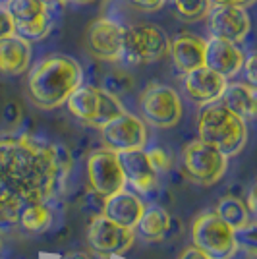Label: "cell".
Segmentation results:
<instances>
[{
	"instance_id": "obj_1",
	"label": "cell",
	"mask_w": 257,
	"mask_h": 259,
	"mask_svg": "<svg viewBox=\"0 0 257 259\" xmlns=\"http://www.w3.org/2000/svg\"><path fill=\"white\" fill-rule=\"evenodd\" d=\"M72 166L66 147L43 143L29 136L16 138L8 170L0 180V188L8 190L22 205L45 203Z\"/></svg>"
},
{
	"instance_id": "obj_2",
	"label": "cell",
	"mask_w": 257,
	"mask_h": 259,
	"mask_svg": "<svg viewBox=\"0 0 257 259\" xmlns=\"http://www.w3.org/2000/svg\"><path fill=\"white\" fill-rule=\"evenodd\" d=\"M83 70L72 56L51 54L33 66L27 77V93L33 105L43 110L64 105L77 85H81Z\"/></svg>"
},
{
	"instance_id": "obj_3",
	"label": "cell",
	"mask_w": 257,
	"mask_h": 259,
	"mask_svg": "<svg viewBox=\"0 0 257 259\" xmlns=\"http://www.w3.org/2000/svg\"><path fill=\"white\" fill-rule=\"evenodd\" d=\"M197 132L199 140L219 149L226 157L242 153L247 143L246 120L226 108L221 101L203 105L197 118Z\"/></svg>"
},
{
	"instance_id": "obj_4",
	"label": "cell",
	"mask_w": 257,
	"mask_h": 259,
	"mask_svg": "<svg viewBox=\"0 0 257 259\" xmlns=\"http://www.w3.org/2000/svg\"><path fill=\"white\" fill-rule=\"evenodd\" d=\"M66 107L72 116L93 128H103L107 122L126 112L118 95L95 85H77L66 99Z\"/></svg>"
},
{
	"instance_id": "obj_5",
	"label": "cell",
	"mask_w": 257,
	"mask_h": 259,
	"mask_svg": "<svg viewBox=\"0 0 257 259\" xmlns=\"http://www.w3.org/2000/svg\"><path fill=\"white\" fill-rule=\"evenodd\" d=\"M193 246L211 259H230L238 251L236 230L217 213H201L192 225Z\"/></svg>"
},
{
	"instance_id": "obj_6",
	"label": "cell",
	"mask_w": 257,
	"mask_h": 259,
	"mask_svg": "<svg viewBox=\"0 0 257 259\" xmlns=\"http://www.w3.org/2000/svg\"><path fill=\"white\" fill-rule=\"evenodd\" d=\"M170 49V39L155 23H138L126 27L122 58L130 64H153L164 58Z\"/></svg>"
},
{
	"instance_id": "obj_7",
	"label": "cell",
	"mask_w": 257,
	"mask_h": 259,
	"mask_svg": "<svg viewBox=\"0 0 257 259\" xmlns=\"http://www.w3.org/2000/svg\"><path fill=\"white\" fill-rule=\"evenodd\" d=\"M186 176L199 186H213L228 168V157L201 140L190 141L182 153Z\"/></svg>"
},
{
	"instance_id": "obj_8",
	"label": "cell",
	"mask_w": 257,
	"mask_h": 259,
	"mask_svg": "<svg viewBox=\"0 0 257 259\" xmlns=\"http://www.w3.org/2000/svg\"><path fill=\"white\" fill-rule=\"evenodd\" d=\"M140 110L143 120L155 128H174L182 120V99L164 83H151L140 97Z\"/></svg>"
},
{
	"instance_id": "obj_9",
	"label": "cell",
	"mask_w": 257,
	"mask_h": 259,
	"mask_svg": "<svg viewBox=\"0 0 257 259\" xmlns=\"http://www.w3.org/2000/svg\"><path fill=\"white\" fill-rule=\"evenodd\" d=\"M87 182L91 192H95L101 197L124 190L126 176L118 161V153L108 147L91 153L87 159Z\"/></svg>"
},
{
	"instance_id": "obj_10",
	"label": "cell",
	"mask_w": 257,
	"mask_h": 259,
	"mask_svg": "<svg viewBox=\"0 0 257 259\" xmlns=\"http://www.w3.org/2000/svg\"><path fill=\"white\" fill-rule=\"evenodd\" d=\"M136 242V228L114 225L103 215L95 217L87 228V244L101 257H112L126 253Z\"/></svg>"
},
{
	"instance_id": "obj_11",
	"label": "cell",
	"mask_w": 257,
	"mask_h": 259,
	"mask_svg": "<svg viewBox=\"0 0 257 259\" xmlns=\"http://www.w3.org/2000/svg\"><path fill=\"white\" fill-rule=\"evenodd\" d=\"M14 33L25 41H41L51 31L49 6L41 0H12L8 4Z\"/></svg>"
},
{
	"instance_id": "obj_12",
	"label": "cell",
	"mask_w": 257,
	"mask_h": 259,
	"mask_svg": "<svg viewBox=\"0 0 257 259\" xmlns=\"http://www.w3.org/2000/svg\"><path fill=\"white\" fill-rule=\"evenodd\" d=\"M101 130L103 141L112 151H130L143 149L147 143V126L145 122L130 112H122L120 116L107 122Z\"/></svg>"
},
{
	"instance_id": "obj_13",
	"label": "cell",
	"mask_w": 257,
	"mask_h": 259,
	"mask_svg": "<svg viewBox=\"0 0 257 259\" xmlns=\"http://www.w3.org/2000/svg\"><path fill=\"white\" fill-rule=\"evenodd\" d=\"M205 18L213 37H221L232 43H242L251 29V22L244 6L215 4Z\"/></svg>"
},
{
	"instance_id": "obj_14",
	"label": "cell",
	"mask_w": 257,
	"mask_h": 259,
	"mask_svg": "<svg viewBox=\"0 0 257 259\" xmlns=\"http://www.w3.org/2000/svg\"><path fill=\"white\" fill-rule=\"evenodd\" d=\"M126 27L116 20L99 18L87 29V47L99 60L116 62L122 58Z\"/></svg>"
},
{
	"instance_id": "obj_15",
	"label": "cell",
	"mask_w": 257,
	"mask_h": 259,
	"mask_svg": "<svg viewBox=\"0 0 257 259\" xmlns=\"http://www.w3.org/2000/svg\"><path fill=\"white\" fill-rule=\"evenodd\" d=\"M244 60L246 54L238 47V43L221 37H211L209 41H205V66L226 79L234 77L242 70Z\"/></svg>"
},
{
	"instance_id": "obj_16",
	"label": "cell",
	"mask_w": 257,
	"mask_h": 259,
	"mask_svg": "<svg viewBox=\"0 0 257 259\" xmlns=\"http://www.w3.org/2000/svg\"><path fill=\"white\" fill-rule=\"evenodd\" d=\"M225 87L226 77L213 72L207 66H199L192 72L184 74V89H186L188 97L195 103H201V105L219 101Z\"/></svg>"
},
{
	"instance_id": "obj_17",
	"label": "cell",
	"mask_w": 257,
	"mask_h": 259,
	"mask_svg": "<svg viewBox=\"0 0 257 259\" xmlns=\"http://www.w3.org/2000/svg\"><path fill=\"white\" fill-rule=\"evenodd\" d=\"M118 161L122 164L126 182L132 184L134 190H138L141 194H147L157 186V170L153 168L147 151H143V149L120 151Z\"/></svg>"
},
{
	"instance_id": "obj_18",
	"label": "cell",
	"mask_w": 257,
	"mask_h": 259,
	"mask_svg": "<svg viewBox=\"0 0 257 259\" xmlns=\"http://www.w3.org/2000/svg\"><path fill=\"white\" fill-rule=\"evenodd\" d=\"M145 211V205L140 197L132 192L120 190L116 194L107 195L103 201V213L101 215L112 221L114 225L126 228H136L141 215Z\"/></svg>"
},
{
	"instance_id": "obj_19",
	"label": "cell",
	"mask_w": 257,
	"mask_h": 259,
	"mask_svg": "<svg viewBox=\"0 0 257 259\" xmlns=\"http://www.w3.org/2000/svg\"><path fill=\"white\" fill-rule=\"evenodd\" d=\"M31 62V43L20 35L0 39V72L6 76H20Z\"/></svg>"
},
{
	"instance_id": "obj_20",
	"label": "cell",
	"mask_w": 257,
	"mask_h": 259,
	"mask_svg": "<svg viewBox=\"0 0 257 259\" xmlns=\"http://www.w3.org/2000/svg\"><path fill=\"white\" fill-rule=\"evenodd\" d=\"M168 53L178 72L188 74L199 66H205V41L195 35H178L170 43Z\"/></svg>"
},
{
	"instance_id": "obj_21",
	"label": "cell",
	"mask_w": 257,
	"mask_h": 259,
	"mask_svg": "<svg viewBox=\"0 0 257 259\" xmlns=\"http://www.w3.org/2000/svg\"><path fill=\"white\" fill-rule=\"evenodd\" d=\"M226 108H230L240 118L251 120L257 110L255 87L249 83H226L223 95L219 99Z\"/></svg>"
},
{
	"instance_id": "obj_22",
	"label": "cell",
	"mask_w": 257,
	"mask_h": 259,
	"mask_svg": "<svg viewBox=\"0 0 257 259\" xmlns=\"http://www.w3.org/2000/svg\"><path fill=\"white\" fill-rule=\"evenodd\" d=\"M215 213L221 217L225 223H228L236 232H246L247 228L253 225L251 213L247 211L246 203L236 195H225L219 201Z\"/></svg>"
},
{
	"instance_id": "obj_23",
	"label": "cell",
	"mask_w": 257,
	"mask_h": 259,
	"mask_svg": "<svg viewBox=\"0 0 257 259\" xmlns=\"http://www.w3.org/2000/svg\"><path fill=\"white\" fill-rule=\"evenodd\" d=\"M136 228L147 242H159L166 236V232L170 228V217L162 207H149L143 211Z\"/></svg>"
},
{
	"instance_id": "obj_24",
	"label": "cell",
	"mask_w": 257,
	"mask_h": 259,
	"mask_svg": "<svg viewBox=\"0 0 257 259\" xmlns=\"http://www.w3.org/2000/svg\"><path fill=\"white\" fill-rule=\"evenodd\" d=\"M18 223L29 232H43L53 223V213L45 203H27L18 213Z\"/></svg>"
},
{
	"instance_id": "obj_25",
	"label": "cell",
	"mask_w": 257,
	"mask_h": 259,
	"mask_svg": "<svg viewBox=\"0 0 257 259\" xmlns=\"http://www.w3.org/2000/svg\"><path fill=\"white\" fill-rule=\"evenodd\" d=\"M176 16L184 22H197L207 16L211 0H170Z\"/></svg>"
},
{
	"instance_id": "obj_26",
	"label": "cell",
	"mask_w": 257,
	"mask_h": 259,
	"mask_svg": "<svg viewBox=\"0 0 257 259\" xmlns=\"http://www.w3.org/2000/svg\"><path fill=\"white\" fill-rule=\"evenodd\" d=\"M147 155H149L151 164H153L155 170H168V168H170V157L164 153V149L155 147V149H151Z\"/></svg>"
},
{
	"instance_id": "obj_27",
	"label": "cell",
	"mask_w": 257,
	"mask_h": 259,
	"mask_svg": "<svg viewBox=\"0 0 257 259\" xmlns=\"http://www.w3.org/2000/svg\"><path fill=\"white\" fill-rule=\"evenodd\" d=\"M14 35V25H12V18L8 8H0V39Z\"/></svg>"
},
{
	"instance_id": "obj_28",
	"label": "cell",
	"mask_w": 257,
	"mask_h": 259,
	"mask_svg": "<svg viewBox=\"0 0 257 259\" xmlns=\"http://www.w3.org/2000/svg\"><path fill=\"white\" fill-rule=\"evenodd\" d=\"M242 70L246 72V77H247V83L249 85H257V74H255V54H251L249 58L244 60V66H242Z\"/></svg>"
},
{
	"instance_id": "obj_29",
	"label": "cell",
	"mask_w": 257,
	"mask_h": 259,
	"mask_svg": "<svg viewBox=\"0 0 257 259\" xmlns=\"http://www.w3.org/2000/svg\"><path fill=\"white\" fill-rule=\"evenodd\" d=\"M136 8H140V10H145V12H153V10H159L162 4H164V0H130Z\"/></svg>"
},
{
	"instance_id": "obj_30",
	"label": "cell",
	"mask_w": 257,
	"mask_h": 259,
	"mask_svg": "<svg viewBox=\"0 0 257 259\" xmlns=\"http://www.w3.org/2000/svg\"><path fill=\"white\" fill-rule=\"evenodd\" d=\"M178 259H211V257H209L205 251H201L197 246H190V248L184 249Z\"/></svg>"
},
{
	"instance_id": "obj_31",
	"label": "cell",
	"mask_w": 257,
	"mask_h": 259,
	"mask_svg": "<svg viewBox=\"0 0 257 259\" xmlns=\"http://www.w3.org/2000/svg\"><path fill=\"white\" fill-rule=\"evenodd\" d=\"M215 4H234V6H246L251 0H213Z\"/></svg>"
},
{
	"instance_id": "obj_32",
	"label": "cell",
	"mask_w": 257,
	"mask_h": 259,
	"mask_svg": "<svg viewBox=\"0 0 257 259\" xmlns=\"http://www.w3.org/2000/svg\"><path fill=\"white\" fill-rule=\"evenodd\" d=\"M247 211L253 215L255 213V190L249 192V199H247Z\"/></svg>"
},
{
	"instance_id": "obj_33",
	"label": "cell",
	"mask_w": 257,
	"mask_h": 259,
	"mask_svg": "<svg viewBox=\"0 0 257 259\" xmlns=\"http://www.w3.org/2000/svg\"><path fill=\"white\" fill-rule=\"evenodd\" d=\"M66 259H91V255H89V253H83V251H77V253L68 255Z\"/></svg>"
},
{
	"instance_id": "obj_34",
	"label": "cell",
	"mask_w": 257,
	"mask_h": 259,
	"mask_svg": "<svg viewBox=\"0 0 257 259\" xmlns=\"http://www.w3.org/2000/svg\"><path fill=\"white\" fill-rule=\"evenodd\" d=\"M43 4H47V6H54V4H64V2H68V0H41Z\"/></svg>"
},
{
	"instance_id": "obj_35",
	"label": "cell",
	"mask_w": 257,
	"mask_h": 259,
	"mask_svg": "<svg viewBox=\"0 0 257 259\" xmlns=\"http://www.w3.org/2000/svg\"><path fill=\"white\" fill-rule=\"evenodd\" d=\"M75 4H91V2H95V0H72Z\"/></svg>"
},
{
	"instance_id": "obj_36",
	"label": "cell",
	"mask_w": 257,
	"mask_h": 259,
	"mask_svg": "<svg viewBox=\"0 0 257 259\" xmlns=\"http://www.w3.org/2000/svg\"><path fill=\"white\" fill-rule=\"evenodd\" d=\"M0 2H2V4H6V6H8V4H10L12 0H0Z\"/></svg>"
}]
</instances>
